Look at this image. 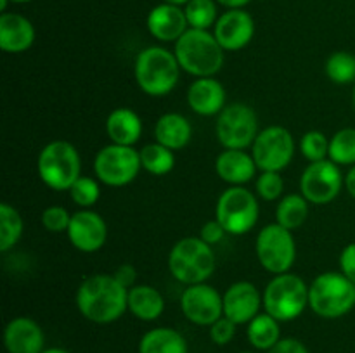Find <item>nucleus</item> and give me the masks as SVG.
<instances>
[{
    "mask_svg": "<svg viewBox=\"0 0 355 353\" xmlns=\"http://www.w3.org/2000/svg\"><path fill=\"white\" fill-rule=\"evenodd\" d=\"M257 194L266 201H276L283 194L284 182L277 172H262L257 179Z\"/></svg>",
    "mask_w": 355,
    "mask_h": 353,
    "instance_id": "obj_36",
    "label": "nucleus"
},
{
    "mask_svg": "<svg viewBox=\"0 0 355 353\" xmlns=\"http://www.w3.org/2000/svg\"><path fill=\"white\" fill-rule=\"evenodd\" d=\"M215 132L225 149H246L259 135V118L248 104H229L218 114Z\"/></svg>",
    "mask_w": 355,
    "mask_h": 353,
    "instance_id": "obj_11",
    "label": "nucleus"
},
{
    "mask_svg": "<svg viewBox=\"0 0 355 353\" xmlns=\"http://www.w3.org/2000/svg\"><path fill=\"white\" fill-rule=\"evenodd\" d=\"M184 12L189 28L194 30H210L218 19L215 0H189L184 6Z\"/></svg>",
    "mask_w": 355,
    "mask_h": 353,
    "instance_id": "obj_32",
    "label": "nucleus"
},
{
    "mask_svg": "<svg viewBox=\"0 0 355 353\" xmlns=\"http://www.w3.org/2000/svg\"><path fill=\"white\" fill-rule=\"evenodd\" d=\"M69 196L76 206L87 210L99 201L101 187L97 180L90 179V176H80L69 189Z\"/></svg>",
    "mask_w": 355,
    "mask_h": 353,
    "instance_id": "obj_34",
    "label": "nucleus"
},
{
    "mask_svg": "<svg viewBox=\"0 0 355 353\" xmlns=\"http://www.w3.org/2000/svg\"><path fill=\"white\" fill-rule=\"evenodd\" d=\"M257 163L245 149H225L215 159V172L231 185H243L257 173Z\"/></svg>",
    "mask_w": 355,
    "mask_h": 353,
    "instance_id": "obj_22",
    "label": "nucleus"
},
{
    "mask_svg": "<svg viewBox=\"0 0 355 353\" xmlns=\"http://www.w3.org/2000/svg\"><path fill=\"white\" fill-rule=\"evenodd\" d=\"M352 104H354V111H355V87H354V96H352Z\"/></svg>",
    "mask_w": 355,
    "mask_h": 353,
    "instance_id": "obj_49",
    "label": "nucleus"
},
{
    "mask_svg": "<svg viewBox=\"0 0 355 353\" xmlns=\"http://www.w3.org/2000/svg\"><path fill=\"white\" fill-rule=\"evenodd\" d=\"M225 234H227V232H225V228L222 227L217 220H211V221H207V224L201 227L200 237L211 246V244H217V242H220L222 239H224Z\"/></svg>",
    "mask_w": 355,
    "mask_h": 353,
    "instance_id": "obj_40",
    "label": "nucleus"
},
{
    "mask_svg": "<svg viewBox=\"0 0 355 353\" xmlns=\"http://www.w3.org/2000/svg\"><path fill=\"white\" fill-rule=\"evenodd\" d=\"M10 2H14V3H24V2H30V0H10Z\"/></svg>",
    "mask_w": 355,
    "mask_h": 353,
    "instance_id": "obj_48",
    "label": "nucleus"
},
{
    "mask_svg": "<svg viewBox=\"0 0 355 353\" xmlns=\"http://www.w3.org/2000/svg\"><path fill=\"white\" fill-rule=\"evenodd\" d=\"M241 353H252V352H241Z\"/></svg>",
    "mask_w": 355,
    "mask_h": 353,
    "instance_id": "obj_50",
    "label": "nucleus"
},
{
    "mask_svg": "<svg viewBox=\"0 0 355 353\" xmlns=\"http://www.w3.org/2000/svg\"><path fill=\"white\" fill-rule=\"evenodd\" d=\"M328 158L338 166L355 165V128H342L333 135Z\"/></svg>",
    "mask_w": 355,
    "mask_h": 353,
    "instance_id": "obj_31",
    "label": "nucleus"
},
{
    "mask_svg": "<svg viewBox=\"0 0 355 353\" xmlns=\"http://www.w3.org/2000/svg\"><path fill=\"white\" fill-rule=\"evenodd\" d=\"M141 154V163L142 168L146 172L153 173V175H166L173 170L175 166V156H173L172 149L165 147L159 142H155V144H148L139 151Z\"/></svg>",
    "mask_w": 355,
    "mask_h": 353,
    "instance_id": "obj_29",
    "label": "nucleus"
},
{
    "mask_svg": "<svg viewBox=\"0 0 355 353\" xmlns=\"http://www.w3.org/2000/svg\"><path fill=\"white\" fill-rule=\"evenodd\" d=\"M187 104L201 116L220 114L225 107V89L215 78H198L187 90Z\"/></svg>",
    "mask_w": 355,
    "mask_h": 353,
    "instance_id": "obj_21",
    "label": "nucleus"
},
{
    "mask_svg": "<svg viewBox=\"0 0 355 353\" xmlns=\"http://www.w3.org/2000/svg\"><path fill=\"white\" fill-rule=\"evenodd\" d=\"M309 307V286L295 273H279L263 291V310L279 322L300 317Z\"/></svg>",
    "mask_w": 355,
    "mask_h": 353,
    "instance_id": "obj_6",
    "label": "nucleus"
},
{
    "mask_svg": "<svg viewBox=\"0 0 355 353\" xmlns=\"http://www.w3.org/2000/svg\"><path fill=\"white\" fill-rule=\"evenodd\" d=\"M113 275L114 279H116L121 286L127 287V289H132L134 286H137V284H135V280H137V270L132 265H128V263L118 266L116 272H114Z\"/></svg>",
    "mask_w": 355,
    "mask_h": 353,
    "instance_id": "obj_42",
    "label": "nucleus"
},
{
    "mask_svg": "<svg viewBox=\"0 0 355 353\" xmlns=\"http://www.w3.org/2000/svg\"><path fill=\"white\" fill-rule=\"evenodd\" d=\"M3 345L7 353H42L45 350V336L33 318L16 317L6 325Z\"/></svg>",
    "mask_w": 355,
    "mask_h": 353,
    "instance_id": "obj_19",
    "label": "nucleus"
},
{
    "mask_svg": "<svg viewBox=\"0 0 355 353\" xmlns=\"http://www.w3.org/2000/svg\"><path fill=\"white\" fill-rule=\"evenodd\" d=\"M269 353H309L307 346L295 338H284L277 343L274 348L269 350Z\"/></svg>",
    "mask_w": 355,
    "mask_h": 353,
    "instance_id": "obj_41",
    "label": "nucleus"
},
{
    "mask_svg": "<svg viewBox=\"0 0 355 353\" xmlns=\"http://www.w3.org/2000/svg\"><path fill=\"white\" fill-rule=\"evenodd\" d=\"M246 336H248V341L253 348L269 352L281 341L279 320H276L269 314H259L248 324Z\"/></svg>",
    "mask_w": 355,
    "mask_h": 353,
    "instance_id": "obj_27",
    "label": "nucleus"
},
{
    "mask_svg": "<svg viewBox=\"0 0 355 353\" xmlns=\"http://www.w3.org/2000/svg\"><path fill=\"white\" fill-rule=\"evenodd\" d=\"M214 35L224 51H241L255 35V21L246 10L229 9L215 23Z\"/></svg>",
    "mask_w": 355,
    "mask_h": 353,
    "instance_id": "obj_16",
    "label": "nucleus"
},
{
    "mask_svg": "<svg viewBox=\"0 0 355 353\" xmlns=\"http://www.w3.org/2000/svg\"><path fill=\"white\" fill-rule=\"evenodd\" d=\"M300 151L311 163L322 161L329 152V141L322 132H307L300 141Z\"/></svg>",
    "mask_w": 355,
    "mask_h": 353,
    "instance_id": "obj_35",
    "label": "nucleus"
},
{
    "mask_svg": "<svg viewBox=\"0 0 355 353\" xmlns=\"http://www.w3.org/2000/svg\"><path fill=\"white\" fill-rule=\"evenodd\" d=\"M69 242L82 253H96L107 239V227L104 218L92 210H82L71 215L66 230Z\"/></svg>",
    "mask_w": 355,
    "mask_h": 353,
    "instance_id": "obj_15",
    "label": "nucleus"
},
{
    "mask_svg": "<svg viewBox=\"0 0 355 353\" xmlns=\"http://www.w3.org/2000/svg\"><path fill=\"white\" fill-rule=\"evenodd\" d=\"M156 142L172 151H180L186 147L193 137V127L189 120L179 113H166L159 116L155 127Z\"/></svg>",
    "mask_w": 355,
    "mask_h": 353,
    "instance_id": "obj_24",
    "label": "nucleus"
},
{
    "mask_svg": "<svg viewBox=\"0 0 355 353\" xmlns=\"http://www.w3.org/2000/svg\"><path fill=\"white\" fill-rule=\"evenodd\" d=\"M146 24L149 33L159 42H177L189 30V23L182 7L165 2L153 7Z\"/></svg>",
    "mask_w": 355,
    "mask_h": 353,
    "instance_id": "obj_18",
    "label": "nucleus"
},
{
    "mask_svg": "<svg viewBox=\"0 0 355 353\" xmlns=\"http://www.w3.org/2000/svg\"><path fill=\"white\" fill-rule=\"evenodd\" d=\"M224 315L236 325L250 324L260 314L263 305L262 294L252 282L239 280L227 287L224 293Z\"/></svg>",
    "mask_w": 355,
    "mask_h": 353,
    "instance_id": "obj_17",
    "label": "nucleus"
},
{
    "mask_svg": "<svg viewBox=\"0 0 355 353\" xmlns=\"http://www.w3.org/2000/svg\"><path fill=\"white\" fill-rule=\"evenodd\" d=\"M23 235V218L9 203L0 204V251L6 253L17 244Z\"/></svg>",
    "mask_w": 355,
    "mask_h": 353,
    "instance_id": "obj_30",
    "label": "nucleus"
},
{
    "mask_svg": "<svg viewBox=\"0 0 355 353\" xmlns=\"http://www.w3.org/2000/svg\"><path fill=\"white\" fill-rule=\"evenodd\" d=\"M71 221V215L62 206H49L42 213V225L49 232H66Z\"/></svg>",
    "mask_w": 355,
    "mask_h": 353,
    "instance_id": "obj_37",
    "label": "nucleus"
},
{
    "mask_svg": "<svg viewBox=\"0 0 355 353\" xmlns=\"http://www.w3.org/2000/svg\"><path fill=\"white\" fill-rule=\"evenodd\" d=\"M220 6L227 7V9H243L245 6H248L252 0H215Z\"/></svg>",
    "mask_w": 355,
    "mask_h": 353,
    "instance_id": "obj_43",
    "label": "nucleus"
},
{
    "mask_svg": "<svg viewBox=\"0 0 355 353\" xmlns=\"http://www.w3.org/2000/svg\"><path fill=\"white\" fill-rule=\"evenodd\" d=\"M257 258L270 273H286L297 258V244L291 230L279 224H270L257 235Z\"/></svg>",
    "mask_w": 355,
    "mask_h": 353,
    "instance_id": "obj_10",
    "label": "nucleus"
},
{
    "mask_svg": "<svg viewBox=\"0 0 355 353\" xmlns=\"http://www.w3.org/2000/svg\"><path fill=\"white\" fill-rule=\"evenodd\" d=\"M163 2L165 3H172V6H186L187 2H189V0H163Z\"/></svg>",
    "mask_w": 355,
    "mask_h": 353,
    "instance_id": "obj_45",
    "label": "nucleus"
},
{
    "mask_svg": "<svg viewBox=\"0 0 355 353\" xmlns=\"http://www.w3.org/2000/svg\"><path fill=\"white\" fill-rule=\"evenodd\" d=\"M37 166L42 182L54 190H69L82 176L78 151L66 141H54L45 145L38 156Z\"/></svg>",
    "mask_w": 355,
    "mask_h": 353,
    "instance_id": "obj_7",
    "label": "nucleus"
},
{
    "mask_svg": "<svg viewBox=\"0 0 355 353\" xmlns=\"http://www.w3.org/2000/svg\"><path fill=\"white\" fill-rule=\"evenodd\" d=\"M326 75L338 85L355 82V55L350 52H335L326 61Z\"/></svg>",
    "mask_w": 355,
    "mask_h": 353,
    "instance_id": "obj_33",
    "label": "nucleus"
},
{
    "mask_svg": "<svg viewBox=\"0 0 355 353\" xmlns=\"http://www.w3.org/2000/svg\"><path fill=\"white\" fill-rule=\"evenodd\" d=\"M340 269L343 275L355 284V242H350L343 248L340 255Z\"/></svg>",
    "mask_w": 355,
    "mask_h": 353,
    "instance_id": "obj_39",
    "label": "nucleus"
},
{
    "mask_svg": "<svg viewBox=\"0 0 355 353\" xmlns=\"http://www.w3.org/2000/svg\"><path fill=\"white\" fill-rule=\"evenodd\" d=\"M76 307L87 320L111 324L128 310V289L121 286L114 275L96 273L80 284Z\"/></svg>",
    "mask_w": 355,
    "mask_h": 353,
    "instance_id": "obj_1",
    "label": "nucleus"
},
{
    "mask_svg": "<svg viewBox=\"0 0 355 353\" xmlns=\"http://www.w3.org/2000/svg\"><path fill=\"white\" fill-rule=\"evenodd\" d=\"M9 2H10V0H0V10H2V12H6V9H7V6H9Z\"/></svg>",
    "mask_w": 355,
    "mask_h": 353,
    "instance_id": "obj_47",
    "label": "nucleus"
},
{
    "mask_svg": "<svg viewBox=\"0 0 355 353\" xmlns=\"http://www.w3.org/2000/svg\"><path fill=\"white\" fill-rule=\"evenodd\" d=\"M259 201L255 194L243 185H232L220 194L215 208V220L227 234L243 235L255 227L259 220Z\"/></svg>",
    "mask_w": 355,
    "mask_h": 353,
    "instance_id": "obj_8",
    "label": "nucleus"
},
{
    "mask_svg": "<svg viewBox=\"0 0 355 353\" xmlns=\"http://www.w3.org/2000/svg\"><path fill=\"white\" fill-rule=\"evenodd\" d=\"M128 310L139 320L151 322L162 317L165 311V300L162 293L148 284H137L128 289Z\"/></svg>",
    "mask_w": 355,
    "mask_h": 353,
    "instance_id": "obj_25",
    "label": "nucleus"
},
{
    "mask_svg": "<svg viewBox=\"0 0 355 353\" xmlns=\"http://www.w3.org/2000/svg\"><path fill=\"white\" fill-rule=\"evenodd\" d=\"M168 269L179 282L203 284L215 270V253L201 237H184L170 251Z\"/></svg>",
    "mask_w": 355,
    "mask_h": 353,
    "instance_id": "obj_5",
    "label": "nucleus"
},
{
    "mask_svg": "<svg viewBox=\"0 0 355 353\" xmlns=\"http://www.w3.org/2000/svg\"><path fill=\"white\" fill-rule=\"evenodd\" d=\"M309 215V201L302 194H290L283 197L277 204L276 210V224L283 225L288 230L302 227L307 220Z\"/></svg>",
    "mask_w": 355,
    "mask_h": 353,
    "instance_id": "obj_28",
    "label": "nucleus"
},
{
    "mask_svg": "<svg viewBox=\"0 0 355 353\" xmlns=\"http://www.w3.org/2000/svg\"><path fill=\"white\" fill-rule=\"evenodd\" d=\"M180 308L189 322L196 325H211L224 317V298L208 284H193L180 296Z\"/></svg>",
    "mask_w": 355,
    "mask_h": 353,
    "instance_id": "obj_14",
    "label": "nucleus"
},
{
    "mask_svg": "<svg viewBox=\"0 0 355 353\" xmlns=\"http://www.w3.org/2000/svg\"><path fill=\"white\" fill-rule=\"evenodd\" d=\"M180 69L182 68L177 61L175 52L153 45L137 54L134 75L142 92L151 97H163L177 87Z\"/></svg>",
    "mask_w": 355,
    "mask_h": 353,
    "instance_id": "obj_3",
    "label": "nucleus"
},
{
    "mask_svg": "<svg viewBox=\"0 0 355 353\" xmlns=\"http://www.w3.org/2000/svg\"><path fill=\"white\" fill-rule=\"evenodd\" d=\"M42 353H69V352H66L64 348H47V350H44Z\"/></svg>",
    "mask_w": 355,
    "mask_h": 353,
    "instance_id": "obj_46",
    "label": "nucleus"
},
{
    "mask_svg": "<svg viewBox=\"0 0 355 353\" xmlns=\"http://www.w3.org/2000/svg\"><path fill=\"white\" fill-rule=\"evenodd\" d=\"M173 52L180 68L198 78H210L224 66V48L208 30L189 28L175 42Z\"/></svg>",
    "mask_w": 355,
    "mask_h": 353,
    "instance_id": "obj_2",
    "label": "nucleus"
},
{
    "mask_svg": "<svg viewBox=\"0 0 355 353\" xmlns=\"http://www.w3.org/2000/svg\"><path fill=\"white\" fill-rule=\"evenodd\" d=\"M35 42V28L28 17L16 12L0 16V48L7 54H21Z\"/></svg>",
    "mask_w": 355,
    "mask_h": 353,
    "instance_id": "obj_20",
    "label": "nucleus"
},
{
    "mask_svg": "<svg viewBox=\"0 0 355 353\" xmlns=\"http://www.w3.org/2000/svg\"><path fill=\"white\" fill-rule=\"evenodd\" d=\"M141 168V154L128 145L110 144L101 149L94 159L97 180L110 187L128 185L137 179Z\"/></svg>",
    "mask_w": 355,
    "mask_h": 353,
    "instance_id": "obj_9",
    "label": "nucleus"
},
{
    "mask_svg": "<svg viewBox=\"0 0 355 353\" xmlns=\"http://www.w3.org/2000/svg\"><path fill=\"white\" fill-rule=\"evenodd\" d=\"M106 134L113 144L134 147L142 135L141 116L128 107H118L107 116Z\"/></svg>",
    "mask_w": 355,
    "mask_h": 353,
    "instance_id": "obj_23",
    "label": "nucleus"
},
{
    "mask_svg": "<svg viewBox=\"0 0 355 353\" xmlns=\"http://www.w3.org/2000/svg\"><path fill=\"white\" fill-rule=\"evenodd\" d=\"M345 185H347V190H349L350 196H352L355 199V165L349 170V173H347Z\"/></svg>",
    "mask_w": 355,
    "mask_h": 353,
    "instance_id": "obj_44",
    "label": "nucleus"
},
{
    "mask_svg": "<svg viewBox=\"0 0 355 353\" xmlns=\"http://www.w3.org/2000/svg\"><path fill=\"white\" fill-rule=\"evenodd\" d=\"M139 353H189L186 338L172 327H156L139 341Z\"/></svg>",
    "mask_w": 355,
    "mask_h": 353,
    "instance_id": "obj_26",
    "label": "nucleus"
},
{
    "mask_svg": "<svg viewBox=\"0 0 355 353\" xmlns=\"http://www.w3.org/2000/svg\"><path fill=\"white\" fill-rule=\"evenodd\" d=\"M295 154V142L290 132L284 127L263 128L259 132L252 145V156L257 168L262 172H277L286 168Z\"/></svg>",
    "mask_w": 355,
    "mask_h": 353,
    "instance_id": "obj_12",
    "label": "nucleus"
},
{
    "mask_svg": "<svg viewBox=\"0 0 355 353\" xmlns=\"http://www.w3.org/2000/svg\"><path fill=\"white\" fill-rule=\"evenodd\" d=\"M343 175L331 159L311 163L302 173V196L312 204H328L335 199L343 187Z\"/></svg>",
    "mask_w": 355,
    "mask_h": 353,
    "instance_id": "obj_13",
    "label": "nucleus"
},
{
    "mask_svg": "<svg viewBox=\"0 0 355 353\" xmlns=\"http://www.w3.org/2000/svg\"><path fill=\"white\" fill-rule=\"evenodd\" d=\"M234 336H236V324L231 320V318L225 317V315L210 325V338L215 345L218 346L227 345V343L232 341Z\"/></svg>",
    "mask_w": 355,
    "mask_h": 353,
    "instance_id": "obj_38",
    "label": "nucleus"
},
{
    "mask_svg": "<svg viewBox=\"0 0 355 353\" xmlns=\"http://www.w3.org/2000/svg\"><path fill=\"white\" fill-rule=\"evenodd\" d=\"M309 307L322 318H340L355 308V284L342 272H326L309 286Z\"/></svg>",
    "mask_w": 355,
    "mask_h": 353,
    "instance_id": "obj_4",
    "label": "nucleus"
}]
</instances>
